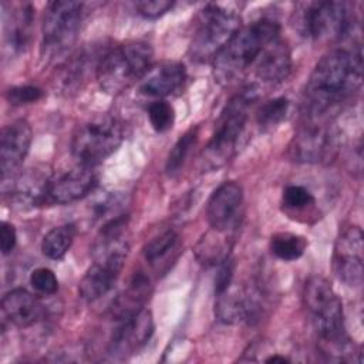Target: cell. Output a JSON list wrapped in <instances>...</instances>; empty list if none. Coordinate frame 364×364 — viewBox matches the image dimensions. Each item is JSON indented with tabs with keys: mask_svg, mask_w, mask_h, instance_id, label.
Returning <instances> with one entry per match:
<instances>
[{
	"mask_svg": "<svg viewBox=\"0 0 364 364\" xmlns=\"http://www.w3.org/2000/svg\"><path fill=\"white\" fill-rule=\"evenodd\" d=\"M363 58L360 50L337 48L320 58L304 88L301 112L306 119H326L333 108L344 102L361 85Z\"/></svg>",
	"mask_w": 364,
	"mask_h": 364,
	"instance_id": "6da1fadb",
	"label": "cell"
},
{
	"mask_svg": "<svg viewBox=\"0 0 364 364\" xmlns=\"http://www.w3.org/2000/svg\"><path fill=\"white\" fill-rule=\"evenodd\" d=\"M303 301L313 316L323 354L330 360L344 361V355L353 353V344L346 331L341 300L330 282L321 276L309 277L303 289Z\"/></svg>",
	"mask_w": 364,
	"mask_h": 364,
	"instance_id": "7a4b0ae2",
	"label": "cell"
},
{
	"mask_svg": "<svg viewBox=\"0 0 364 364\" xmlns=\"http://www.w3.org/2000/svg\"><path fill=\"white\" fill-rule=\"evenodd\" d=\"M277 37H280V27L270 18H260L240 27L213 58V74L218 82L223 85L235 82L255 65L264 47Z\"/></svg>",
	"mask_w": 364,
	"mask_h": 364,
	"instance_id": "3957f363",
	"label": "cell"
},
{
	"mask_svg": "<svg viewBox=\"0 0 364 364\" xmlns=\"http://www.w3.org/2000/svg\"><path fill=\"white\" fill-rule=\"evenodd\" d=\"M154 51L145 41L117 46L97 64V81L107 94H119L145 75L151 68Z\"/></svg>",
	"mask_w": 364,
	"mask_h": 364,
	"instance_id": "277c9868",
	"label": "cell"
},
{
	"mask_svg": "<svg viewBox=\"0 0 364 364\" xmlns=\"http://www.w3.org/2000/svg\"><path fill=\"white\" fill-rule=\"evenodd\" d=\"M239 28L240 17L235 9L219 3L205 6L193 21L191 57L195 61L213 60Z\"/></svg>",
	"mask_w": 364,
	"mask_h": 364,
	"instance_id": "5b68a950",
	"label": "cell"
},
{
	"mask_svg": "<svg viewBox=\"0 0 364 364\" xmlns=\"http://www.w3.org/2000/svg\"><path fill=\"white\" fill-rule=\"evenodd\" d=\"M122 138V127L114 117H95L80 125L73 134L71 154L80 165L92 166L114 154Z\"/></svg>",
	"mask_w": 364,
	"mask_h": 364,
	"instance_id": "8992f818",
	"label": "cell"
},
{
	"mask_svg": "<svg viewBox=\"0 0 364 364\" xmlns=\"http://www.w3.org/2000/svg\"><path fill=\"white\" fill-rule=\"evenodd\" d=\"M296 27L313 40L327 41L347 36L353 27L348 4L344 1L321 0L300 6L296 11Z\"/></svg>",
	"mask_w": 364,
	"mask_h": 364,
	"instance_id": "52a82bcc",
	"label": "cell"
},
{
	"mask_svg": "<svg viewBox=\"0 0 364 364\" xmlns=\"http://www.w3.org/2000/svg\"><path fill=\"white\" fill-rule=\"evenodd\" d=\"M256 98L257 88L255 85H249L228 101L216 121L215 131L208 144V154L210 155V159L225 161L235 149L245 128L249 107Z\"/></svg>",
	"mask_w": 364,
	"mask_h": 364,
	"instance_id": "ba28073f",
	"label": "cell"
},
{
	"mask_svg": "<svg viewBox=\"0 0 364 364\" xmlns=\"http://www.w3.org/2000/svg\"><path fill=\"white\" fill-rule=\"evenodd\" d=\"M82 16V4L57 0L47 6L43 18L41 53L51 58L67 51L75 41Z\"/></svg>",
	"mask_w": 364,
	"mask_h": 364,
	"instance_id": "9c48e42d",
	"label": "cell"
},
{
	"mask_svg": "<svg viewBox=\"0 0 364 364\" xmlns=\"http://www.w3.org/2000/svg\"><path fill=\"white\" fill-rule=\"evenodd\" d=\"M291 138L287 155L291 161L314 164L330 158L336 149V132L326 119H306Z\"/></svg>",
	"mask_w": 364,
	"mask_h": 364,
	"instance_id": "30bf717a",
	"label": "cell"
},
{
	"mask_svg": "<svg viewBox=\"0 0 364 364\" xmlns=\"http://www.w3.org/2000/svg\"><path fill=\"white\" fill-rule=\"evenodd\" d=\"M333 266L346 284L357 287L363 283V232L358 226L347 228L337 239Z\"/></svg>",
	"mask_w": 364,
	"mask_h": 364,
	"instance_id": "8fae6325",
	"label": "cell"
},
{
	"mask_svg": "<svg viewBox=\"0 0 364 364\" xmlns=\"http://www.w3.org/2000/svg\"><path fill=\"white\" fill-rule=\"evenodd\" d=\"M154 333L152 316L148 310L141 309L135 314L119 321L114 330L109 343V354L117 358H125L135 354Z\"/></svg>",
	"mask_w": 364,
	"mask_h": 364,
	"instance_id": "7c38bea8",
	"label": "cell"
},
{
	"mask_svg": "<svg viewBox=\"0 0 364 364\" xmlns=\"http://www.w3.org/2000/svg\"><path fill=\"white\" fill-rule=\"evenodd\" d=\"M243 203V189L235 181L223 182L210 196L206 208L208 222L212 229L230 232L237 226Z\"/></svg>",
	"mask_w": 364,
	"mask_h": 364,
	"instance_id": "4fadbf2b",
	"label": "cell"
},
{
	"mask_svg": "<svg viewBox=\"0 0 364 364\" xmlns=\"http://www.w3.org/2000/svg\"><path fill=\"white\" fill-rule=\"evenodd\" d=\"M31 127L26 119H16L1 129L0 135V169L1 181L13 178L28 154L31 144Z\"/></svg>",
	"mask_w": 364,
	"mask_h": 364,
	"instance_id": "5bb4252c",
	"label": "cell"
},
{
	"mask_svg": "<svg viewBox=\"0 0 364 364\" xmlns=\"http://www.w3.org/2000/svg\"><path fill=\"white\" fill-rule=\"evenodd\" d=\"M97 185V175L88 165H80L67 171L50 183V202L71 203L88 195Z\"/></svg>",
	"mask_w": 364,
	"mask_h": 364,
	"instance_id": "9a60e30c",
	"label": "cell"
},
{
	"mask_svg": "<svg viewBox=\"0 0 364 364\" xmlns=\"http://www.w3.org/2000/svg\"><path fill=\"white\" fill-rule=\"evenodd\" d=\"M186 78L185 67L178 61H162L151 65L139 81V92L162 98L179 90Z\"/></svg>",
	"mask_w": 364,
	"mask_h": 364,
	"instance_id": "2e32d148",
	"label": "cell"
},
{
	"mask_svg": "<svg viewBox=\"0 0 364 364\" xmlns=\"http://www.w3.org/2000/svg\"><path fill=\"white\" fill-rule=\"evenodd\" d=\"M215 314L226 324L250 321L257 316V301L247 290L230 284L226 290L216 294Z\"/></svg>",
	"mask_w": 364,
	"mask_h": 364,
	"instance_id": "e0dca14e",
	"label": "cell"
},
{
	"mask_svg": "<svg viewBox=\"0 0 364 364\" xmlns=\"http://www.w3.org/2000/svg\"><path fill=\"white\" fill-rule=\"evenodd\" d=\"M256 75L269 84L286 80L291 71V54L287 44L280 38L270 41L255 63Z\"/></svg>",
	"mask_w": 364,
	"mask_h": 364,
	"instance_id": "ac0fdd59",
	"label": "cell"
},
{
	"mask_svg": "<svg viewBox=\"0 0 364 364\" xmlns=\"http://www.w3.org/2000/svg\"><path fill=\"white\" fill-rule=\"evenodd\" d=\"M1 311L14 326L28 327L43 318L44 306L30 291L14 289L3 296Z\"/></svg>",
	"mask_w": 364,
	"mask_h": 364,
	"instance_id": "d6986e66",
	"label": "cell"
},
{
	"mask_svg": "<svg viewBox=\"0 0 364 364\" xmlns=\"http://www.w3.org/2000/svg\"><path fill=\"white\" fill-rule=\"evenodd\" d=\"M34 20V9L30 3H18L11 6L10 11H4V40L13 53L23 51L31 37Z\"/></svg>",
	"mask_w": 364,
	"mask_h": 364,
	"instance_id": "ffe728a7",
	"label": "cell"
},
{
	"mask_svg": "<svg viewBox=\"0 0 364 364\" xmlns=\"http://www.w3.org/2000/svg\"><path fill=\"white\" fill-rule=\"evenodd\" d=\"M148 289L149 280L142 273L135 274L128 289L112 304V316L115 317V320L121 321L139 311L148 297Z\"/></svg>",
	"mask_w": 364,
	"mask_h": 364,
	"instance_id": "44dd1931",
	"label": "cell"
},
{
	"mask_svg": "<svg viewBox=\"0 0 364 364\" xmlns=\"http://www.w3.org/2000/svg\"><path fill=\"white\" fill-rule=\"evenodd\" d=\"M226 233L216 229H210L196 245L195 255L196 259L206 266L220 264L229 257V240Z\"/></svg>",
	"mask_w": 364,
	"mask_h": 364,
	"instance_id": "7402d4cb",
	"label": "cell"
},
{
	"mask_svg": "<svg viewBox=\"0 0 364 364\" xmlns=\"http://www.w3.org/2000/svg\"><path fill=\"white\" fill-rule=\"evenodd\" d=\"M75 237V226L64 223L53 228L41 242V250L48 259H61L71 247Z\"/></svg>",
	"mask_w": 364,
	"mask_h": 364,
	"instance_id": "603a6c76",
	"label": "cell"
},
{
	"mask_svg": "<svg viewBox=\"0 0 364 364\" xmlns=\"http://www.w3.org/2000/svg\"><path fill=\"white\" fill-rule=\"evenodd\" d=\"M270 252L284 260L291 262L301 257L307 247V240L296 233L290 232H277L270 237Z\"/></svg>",
	"mask_w": 364,
	"mask_h": 364,
	"instance_id": "cb8c5ba5",
	"label": "cell"
},
{
	"mask_svg": "<svg viewBox=\"0 0 364 364\" xmlns=\"http://www.w3.org/2000/svg\"><path fill=\"white\" fill-rule=\"evenodd\" d=\"M196 138H198V128H191L175 142V145L172 146L166 158L165 169L168 175L173 176L182 169L192 146L196 142Z\"/></svg>",
	"mask_w": 364,
	"mask_h": 364,
	"instance_id": "d4e9b609",
	"label": "cell"
},
{
	"mask_svg": "<svg viewBox=\"0 0 364 364\" xmlns=\"http://www.w3.org/2000/svg\"><path fill=\"white\" fill-rule=\"evenodd\" d=\"M289 109V101L284 97H277L266 101L256 114L257 125L267 131L277 127L286 117Z\"/></svg>",
	"mask_w": 364,
	"mask_h": 364,
	"instance_id": "484cf974",
	"label": "cell"
},
{
	"mask_svg": "<svg viewBox=\"0 0 364 364\" xmlns=\"http://www.w3.org/2000/svg\"><path fill=\"white\" fill-rule=\"evenodd\" d=\"M178 242V235L173 230H166L155 237H152L142 249L144 257L149 263H155L161 260L169 250L175 247Z\"/></svg>",
	"mask_w": 364,
	"mask_h": 364,
	"instance_id": "4316f807",
	"label": "cell"
},
{
	"mask_svg": "<svg viewBox=\"0 0 364 364\" xmlns=\"http://www.w3.org/2000/svg\"><path fill=\"white\" fill-rule=\"evenodd\" d=\"M148 117H149V122H151L152 128L156 132H164L172 127L175 112L169 102L159 100V101H154L149 104Z\"/></svg>",
	"mask_w": 364,
	"mask_h": 364,
	"instance_id": "83f0119b",
	"label": "cell"
},
{
	"mask_svg": "<svg viewBox=\"0 0 364 364\" xmlns=\"http://www.w3.org/2000/svg\"><path fill=\"white\" fill-rule=\"evenodd\" d=\"M282 202H283L284 208H287V209L300 210V209H304V208L313 205L314 198L306 188H303L300 185H289L283 191Z\"/></svg>",
	"mask_w": 364,
	"mask_h": 364,
	"instance_id": "f1b7e54d",
	"label": "cell"
},
{
	"mask_svg": "<svg viewBox=\"0 0 364 364\" xmlns=\"http://www.w3.org/2000/svg\"><path fill=\"white\" fill-rule=\"evenodd\" d=\"M30 284L41 294H54L58 290L57 276L51 269L38 267L30 274Z\"/></svg>",
	"mask_w": 364,
	"mask_h": 364,
	"instance_id": "f546056e",
	"label": "cell"
},
{
	"mask_svg": "<svg viewBox=\"0 0 364 364\" xmlns=\"http://www.w3.org/2000/svg\"><path fill=\"white\" fill-rule=\"evenodd\" d=\"M44 97V91L34 85H18L7 90L6 100L11 105H23L37 102Z\"/></svg>",
	"mask_w": 364,
	"mask_h": 364,
	"instance_id": "4dcf8cb0",
	"label": "cell"
},
{
	"mask_svg": "<svg viewBox=\"0 0 364 364\" xmlns=\"http://www.w3.org/2000/svg\"><path fill=\"white\" fill-rule=\"evenodd\" d=\"M172 6L173 1L169 0H144L135 4L138 13L146 18H158L159 16L171 10Z\"/></svg>",
	"mask_w": 364,
	"mask_h": 364,
	"instance_id": "1f68e13d",
	"label": "cell"
},
{
	"mask_svg": "<svg viewBox=\"0 0 364 364\" xmlns=\"http://www.w3.org/2000/svg\"><path fill=\"white\" fill-rule=\"evenodd\" d=\"M218 266H219V270H218L216 277H215V294L222 293L223 290H226L232 284L233 269H235L233 262L229 257Z\"/></svg>",
	"mask_w": 364,
	"mask_h": 364,
	"instance_id": "d6a6232c",
	"label": "cell"
},
{
	"mask_svg": "<svg viewBox=\"0 0 364 364\" xmlns=\"http://www.w3.org/2000/svg\"><path fill=\"white\" fill-rule=\"evenodd\" d=\"M17 242V235H16V229L11 223L9 222H1V228H0V249L3 255H9L10 252H13L14 246Z\"/></svg>",
	"mask_w": 364,
	"mask_h": 364,
	"instance_id": "836d02e7",
	"label": "cell"
},
{
	"mask_svg": "<svg viewBox=\"0 0 364 364\" xmlns=\"http://www.w3.org/2000/svg\"><path fill=\"white\" fill-rule=\"evenodd\" d=\"M266 363H287L289 361V358H286L284 355H272V357H267L266 360H264Z\"/></svg>",
	"mask_w": 364,
	"mask_h": 364,
	"instance_id": "e575fe53",
	"label": "cell"
}]
</instances>
